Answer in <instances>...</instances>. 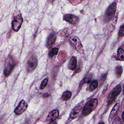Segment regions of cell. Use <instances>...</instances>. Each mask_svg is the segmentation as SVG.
<instances>
[{
	"mask_svg": "<svg viewBox=\"0 0 124 124\" xmlns=\"http://www.w3.org/2000/svg\"><path fill=\"white\" fill-rule=\"evenodd\" d=\"M72 29H70V28H65L64 29H63V30H62V31H61L60 33H59V35L61 36H66L67 35H68L69 34H70L72 33Z\"/></svg>",
	"mask_w": 124,
	"mask_h": 124,
	"instance_id": "16",
	"label": "cell"
},
{
	"mask_svg": "<svg viewBox=\"0 0 124 124\" xmlns=\"http://www.w3.org/2000/svg\"><path fill=\"white\" fill-rule=\"evenodd\" d=\"M37 59L34 54H31L27 60L26 67L28 72H31L34 70L37 65Z\"/></svg>",
	"mask_w": 124,
	"mask_h": 124,
	"instance_id": "4",
	"label": "cell"
},
{
	"mask_svg": "<svg viewBox=\"0 0 124 124\" xmlns=\"http://www.w3.org/2000/svg\"><path fill=\"white\" fill-rule=\"evenodd\" d=\"M122 121L123 122H124V112L123 111L122 112Z\"/></svg>",
	"mask_w": 124,
	"mask_h": 124,
	"instance_id": "23",
	"label": "cell"
},
{
	"mask_svg": "<svg viewBox=\"0 0 124 124\" xmlns=\"http://www.w3.org/2000/svg\"><path fill=\"white\" fill-rule=\"evenodd\" d=\"M98 86V82L96 80H93V81H92L88 87V90L92 92L93 90H94Z\"/></svg>",
	"mask_w": 124,
	"mask_h": 124,
	"instance_id": "17",
	"label": "cell"
},
{
	"mask_svg": "<svg viewBox=\"0 0 124 124\" xmlns=\"http://www.w3.org/2000/svg\"><path fill=\"white\" fill-rule=\"evenodd\" d=\"M123 67L121 65H117L115 67V73L118 77H121L123 73Z\"/></svg>",
	"mask_w": 124,
	"mask_h": 124,
	"instance_id": "19",
	"label": "cell"
},
{
	"mask_svg": "<svg viewBox=\"0 0 124 124\" xmlns=\"http://www.w3.org/2000/svg\"><path fill=\"white\" fill-rule=\"evenodd\" d=\"M56 40V35L54 33H51L48 37L47 38L46 44V46L49 48L52 47V46L53 45V44L55 43Z\"/></svg>",
	"mask_w": 124,
	"mask_h": 124,
	"instance_id": "12",
	"label": "cell"
},
{
	"mask_svg": "<svg viewBox=\"0 0 124 124\" xmlns=\"http://www.w3.org/2000/svg\"><path fill=\"white\" fill-rule=\"evenodd\" d=\"M98 101L96 99L93 98L89 101L84 106L82 109V114L84 116L88 115L97 107Z\"/></svg>",
	"mask_w": 124,
	"mask_h": 124,
	"instance_id": "2",
	"label": "cell"
},
{
	"mask_svg": "<svg viewBox=\"0 0 124 124\" xmlns=\"http://www.w3.org/2000/svg\"><path fill=\"white\" fill-rule=\"evenodd\" d=\"M117 58L118 60L121 61H123L124 60V50L121 47L119 48L117 50Z\"/></svg>",
	"mask_w": 124,
	"mask_h": 124,
	"instance_id": "18",
	"label": "cell"
},
{
	"mask_svg": "<svg viewBox=\"0 0 124 124\" xmlns=\"http://www.w3.org/2000/svg\"><path fill=\"white\" fill-rule=\"evenodd\" d=\"M15 65H16V64L14 62H13L12 60V61L10 60L9 61L8 64L5 67L3 71V74L5 77H8L11 74Z\"/></svg>",
	"mask_w": 124,
	"mask_h": 124,
	"instance_id": "10",
	"label": "cell"
},
{
	"mask_svg": "<svg viewBox=\"0 0 124 124\" xmlns=\"http://www.w3.org/2000/svg\"><path fill=\"white\" fill-rule=\"evenodd\" d=\"M72 95V93L69 91H65L63 93L62 95V99L64 101L68 100Z\"/></svg>",
	"mask_w": 124,
	"mask_h": 124,
	"instance_id": "15",
	"label": "cell"
},
{
	"mask_svg": "<svg viewBox=\"0 0 124 124\" xmlns=\"http://www.w3.org/2000/svg\"><path fill=\"white\" fill-rule=\"evenodd\" d=\"M59 111L58 109H54L51 111L48 114L46 120L47 122L51 123L54 122L59 116Z\"/></svg>",
	"mask_w": 124,
	"mask_h": 124,
	"instance_id": "9",
	"label": "cell"
},
{
	"mask_svg": "<svg viewBox=\"0 0 124 124\" xmlns=\"http://www.w3.org/2000/svg\"><path fill=\"white\" fill-rule=\"evenodd\" d=\"M117 8V3L114 1L109 5L105 13L106 17L108 19H110L114 15Z\"/></svg>",
	"mask_w": 124,
	"mask_h": 124,
	"instance_id": "6",
	"label": "cell"
},
{
	"mask_svg": "<svg viewBox=\"0 0 124 124\" xmlns=\"http://www.w3.org/2000/svg\"><path fill=\"white\" fill-rule=\"evenodd\" d=\"M69 42L71 46L80 53H83L84 49L82 43L79 38L76 36L73 35L69 37Z\"/></svg>",
	"mask_w": 124,
	"mask_h": 124,
	"instance_id": "3",
	"label": "cell"
},
{
	"mask_svg": "<svg viewBox=\"0 0 124 124\" xmlns=\"http://www.w3.org/2000/svg\"><path fill=\"white\" fill-rule=\"evenodd\" d=\"M23 19L19 10L16 9L13 13L12 21V27L15 31H17L20 29Z\"/></svg>",
	"mask_w": 124,
	"mask_h": 124,
	"instance_id": "1",
	"label": "cell"
},
{
	"mask_svg": "<svg viewBox=\"0 0 124 124\" xmlns=\"http://www.w3.org/2000/svg\"><path fill=\"white\" fill-rule=\"evenodd\" d=\"M28 108V104L24 100H21L18 106L15 109L14 112L16 115H20L23 113Z\"/></svg>",
	"mask_w": 124,
	"mask_h": 124,
	"instance_id": "7",
	"label": "cell"
},
{
	"mask_svg": "<svg viewBox=\"0 0 124 124\" xmlns=\"http://www.w3.org/2000/svg\"><path fill=\"white\" fill-rule=\"evenodd\" d=\"M120 107V104L119 103H116L114 106H113V107L112 108V109L111 110V111L110 112L109 115V117H108V121L109 123H111L112 119H113V118L115 117V116L116 115L118 109Z\"/></svg>",
	"mask_w": 124,
	"mask_h": 124,
	"instance_id": "13",
	"label": "cell"
},
{
	"mask_svg": "<svg viewBox=\"0 0 124 124\" xmlns=\"http://www.w3.org/2000/svg\"><path fill=\"white\" fill-rule=\"evenodd\" d=\"M121 90H122V87L121 84L117 85L113 88V89L111 91V93L110 94L108 97V105H110V104H111L113 102L116 97L118 94H119V93H121Z\"/></svg>",
	"mask_w": 124,
	"mask_h": 124,
	"instance_id": "5",
	"label": "cell"
},
{
	"mask_svg": "<svg viewBox=\"0 0 124 124\" xmlns=\"http://www.w3.org/2000/svg\"><path fill=\"white\" fill-rule=\"evenodd\" d=\"M58 48L57 47H55L52 48L50 51H49L48 53V56L49 58H52L53 56H55L58 52Z\"/></svg>",
	"mask_w": 124,
	"mask_h": 124,
	"instance_id": "20",
	"label": "cell"
},
{
	"mask_svg": "<svg viewBox=\"0 0 124 124\" xmlns=\"http://www.w3.org/2000/svg\"><path fill=\"white\" fill-rule=\"evenodd\" d=\"M119 34L120 36H123L124 35V25H122L119 29Z\"/></svg>",
	"mask_w": 124,
	"mask_h": 124,
	"instance_id": "22",
	"label": "cell"
},
{
	"mask_svg": "<svg viewBox=\"0 0 124 124\" xmlns=\"http://www.w3.org/2000/svg\"><path fill=\"white\" fill-rule=\"evenodd\" d=\"M81 108H82V107L80 105H77L74 108H73L71 111V112L70 113V115H69L70 118L71 119H74L78 117L79 112H80Z\"/></svg>",
	"mask_w": 124,
	"mask_h": 124,
	"instance_id": "11",
	"label": "cell"
},
{
	"mask_svg": "<svg viewBox=\"0 0 124 124\" xmlns=\"http://www.w3.org/2000/svg\"><path fill=\"white\" fill-rule=\"evenodd\" d=\"M77 58L75 56H72L71 58L68 63V68L71 70H74L77 67Z\"/></svg>",
	"mask_w": 124,
	"mask_h": 124,
	"instance_id": "14",
	"label": "cell"
},
{
	"mask_svg": "<svg viewBox=\"0 0 124 124\" xmlns=\"http://www.w3.org/2000/svg\"><path fill=\"white\" fill-rule=\"evenodd\" d=\"M48 83V78H45V79H44V80L42 81L40 86V88L41 89H44L46 86L47 85Z\"/></svg>",
	"mask_w": 124,
	"mask_h": 124,
	"instance_id": "21",
	"label": "cell"
},
{
	"mask_svg": "<svg viewBox=\"0 0 124 124\" xmlns=\"http://www.w3.org/2000/svg\"><path fill=\"white\" fill-rule=\"evenodd\" d=\"M63 19L64 20L73 25L78 24L79 22L78 17L72 14H66L64 15Z\"/></svg>",
	"mask_w": 124,
	"mask_h": 124,
	"instance_id": "8",
	"label": "cell"
},
{
	"mask_svg": "<svg viewBox=\"0 0 124 124\" xmlns=\"http://www.w3.org/2000/svg\"><path fill=\"white\" fill-rule=\"evenodd\" d=\"M49 96V94L47 93H45L44 94H43V96L45 97H47V96Z\"/></svg>",
	"mask_w": 124,
	"mask_h": 124,
	"instance_id": "24",
	"label": "cell"
}]
</instances>
